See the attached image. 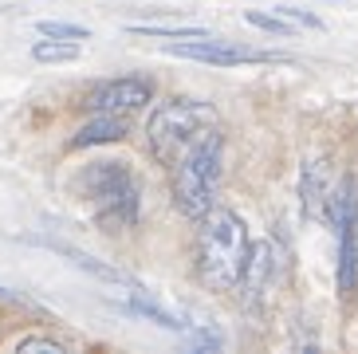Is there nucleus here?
<instances>
[{
  "mask_svg": "<svg viewBox=\"0 0 358 354\" xmlns=\"http://www.w3.org/2000/svg\"><path fill=\"white\" fill-rule=\"evenodd\" d=\"M127 315H138V319H146V323H154V327H162V331H189V323H181L178 315H169L166 307H158V303L150 299L146 292H130V299H127Z\"/></svg>",
  "mask_w": 358,
  "mask_h": 354,
  "instance_id": "obj_12",
  "label": "nucleus"
},
{
  "mask_svg": "<svg viewBox=\"0 0 358 354\" xmlns=\"http://www.w3.org/2000/svg\"><path fill=\"white\" fill-rule=\"evenodd\" d=\"M221 166H224V138L217 126L197 134L185 146V154L173 162V201L189 220H201L217 201L221 185Z\"/></svg>",
  "mask_w": 358,
  "mask_h": 354,
  "instance_id": "obj_2",
  "label": "nucleus"
},
{
  "mask_svg": "<svg viewBox=\"0 0 358 354\" xmlns=\"http://www.w3.org/2000/svg\"><path fill=\"white\" fill-rule=\"evenodd\" d=\"M299 197H303V213L307 217H323L327 213V197H331V162L311 157L299 174Z\"/></svg>",
  "mask_w": 358,
  "mask_h": 354,
  "instance_id": "obj_9",
  "label": "nucleus"
},
{
  "mask_svg": "<svg viewBox=\"0 0 358 354\" xmlns=\"http://www.w3.org/2000/svg\"><path fill=\"white\" fill-rule=\"evenodd\" d=\"M181 59H197V63H213V67H244V63H292V55L280 52H256V48H241L232 40H213V36H193L169 48Z\"/></svg>",
  "mask_w": 358,
  "mask_h": 354,
  "instance_id": "obj_5",
  "label": "nucleus"
},
{
  "mask_svg": "<svg viewBox=\"0 0 358 354\" xmlns=\"http://www.w3.org/2000/svg\"><path fill=\"white\" fill-rule=\"evenodd\" d=\"M75 189L83 193V201L91 205V213L103 229L127 232L138 225L142 193H138V181L127 162H91L75 177Z\"/></svg>",
  "mask_w": 358,
  "mask_h": 354,
  "instance_id": "obj_3",
  "label": "nucleus"
},
{
  "mask_svg": "<svg viewBox=\"0 0 358 354\" xmlns=\"http://www.w3.org/2000/svg\"><path fill=\"white\" fill-rule=\"evenodd\" d=\"M16 351H20V354H32V351H43V354H64L67 346L59 343V339H48V334H28V339H20V343H16Z\"/></svg>",
  "mask_w": 358,
  "mask_h": 354,
  "instance_id": "obj_17",
  "label": "nucleus"
},
{
  "mask_svg": "<svg viewBox=\"0 0 358 354\" xmlns=\"http://www.w3.org/2000/svg\"><path fill=\"white\" fill-rule=\"evenodd\" d=\"M185 334H189L193 351H221V334H209V331H185Z\"/></svg>",
  "mask_w": 358,
  "mask_h": 354,
  "instance_id": "obj_19",
  "label": "nucleus"
},
{
  "mask_svg": "<svg viewBox=\"0 0 358 354\" xmlns=\"http://www.w3.org/2000/svg\"><path fill=\"white\" fill-rule=\"evenodd\" d=\"M209 126H217V111L205 99H169L162 103L146 122V142L150 154L158 157L162 166H173L185 146L197 134H205Z\"/></svg>",
  "mask_w": 358,
  "mask_h": 354,
  "instance_id": "obj_4",
  "label": "nucleus"
},
{
  "mask_svg": "<svg viewBox=\"0 0 358 354\" xmlns=\"http://www.w3.org/2000/svg\"><path fill=\"white\" fill-rule=\"evenodd\" d=\"M154 99V83L142 75H118V79H103L87 91L83 106L91 115H130L138 106H146Z\"/></svg>",
  "mask_w": 358,
  "mask_h": 354,
  "instance_id": "obj_6",
  "label": "nucleus"
},
{
  "mask_svg": "<svg viewBox=\"0 0 358 354\" xmlns=\"http://www.w3.org/2000/svg\"><path fill=\"white\" fill-rule=\"evenodd\" d=\"M244 256H248V229L241 213L209 208L197 229V280L205 292L229 295L241 283Z\"/></svg>",
  "mask_w": 358,
  "mask_h": 354,
  "instance_id": "obj_1",
  "label": "nucleus"
},
{
  "mask_svg": "<svg viewBox=\"0 0 358 354\" xmlns=\"http://www.w3.org/2000/svg\"><path fill=\"white\" fill-rule=\"evenodd\" d=\"M244 20L252 24V28H260V31H268V36H292L295 31V24L292 20H284V16H280V12H256V8H248L244 12Z\"/></svg>",
  "mask_w": 358,
  "mask_h": 354,
  "instance_id": "obj_14",
  "label": "nucleus"
},
{
  "mask_svg": "<svg viewBox=\"0 0 358 354\" xmlns=\"http://www.w3.org/2000/svg\"><path fill=\"white\" fill-rule=\"evenodd\" d=\"M130 36H158V40H193L209 36L205 28H162V24H130Z\"/></svg>",
  "mask_w": 358,
  "mask_h": 354,
  "instance_id": "obj_15",
  "label": "nucleus"
},
{
  "mask_svg": "<svg viewBox=\"0 0 358 354\" xmlns=\"http://www.w3.org/2000/svg\"><path fill=\"white\" fill-rule=\"evenodd\" d=\"M32 59L36 63H71L79 59V40H55V36H43L32 43Z\"/></svg>",
  "mask_w": 358,
  "mask_h": 354,
  "instance_id": "obj_13",
  "label": "nucleus"
},
{
  "mask_svg": "<svg viewBox=\"0 0 358 354\" xmlns=\"http://www.w3.org/2000/svg\"><path fill=\"white\" fill-rule=\"evenodd\" d=\"M0 299H16V295H12L8 288H0Z\"/></svg>",
  "mask_w": 358,
  "mask_h": 354,
  "instance_id": "obj_20",
  "label": "nucleus"
},
{
  "mask_svg": "<svg viewBox=\"0 0 358 354\" xmlns=\"http://www.w3.org/2000/svg\"><path fill=\"white\" fill-rule=\"evenodd\" d=\"M36 31H40V36H55V40H87V36H91L83 24H67V20H40Z\"/></svg>",
  "mask_w": 358,
  "mask_h": 354,
  "instance_id": "obj_16",
  "label": "nucleus"
},
{
  "mask_svg": "<svg viewBox=\"0 0 358 354\" xmlns=\"http://www.w3.org/2000/svg\"><path fill=\"white\" fill-rule=\"evenodd\" d=\"M55 252H64L67 260L75 264V268H83L87 276H95V280H103V283H115V288H127V292H142L134 280H130L127 271H118V268H110V264H103V260H95V256H87V252H79V248H67V244H52Z\"/></svg>",
  "mask_w": 358,
  "mask_h": 354,
  "instance_id": "obj_11",
  "label": "nucleus"
},
{
  "mask_svg": "<svg viewBox=\"0 0 358 354\" xmlns=\"http://www.w3.org/2000/svg\"><path fill=\"white\" fill-rule=\"evenodd\" d=\"M358 292V213L338 220V295Z\"/></svg>",
  "mask_w": 358,
  "mask_h": 354,
  "instance_id": "obj_8",
  "label": "nucleus"
},
{
  "mask_svg": "<svg viewBox=\"0 0 358 354\" xmlns=\"http://www.w3.org/2000/svg\"><path fill=\"white\" fill-rule=\"evenodd\" d=\"M280 16L284 20H292V24H303V28H323V20H319L315 12H307V8H292V4H280Z\"/></svg>",
  "mask_w": 358,
  "mask_h": 354,
  "instance_id": "obj_18",
  "label": "nucleus"
},
{
  "mask_svg": "<svg viewBox=\"0 0 358 354\" xmlns=\"http://www.w3.org/2000/svg\"><path fill=\"white\" fill-rule=\"evenodd\" d=\"M275 268H280V256H275L272 240H256V244H248L241 283H236L244 299H248V303L264 299V292H268V288H272V280H275Z\"/></svg>",
  "mask_w": 358,
  "mask_h": 354,
  "instance_id": "obj_7",
  "label": "nucleus"
},
{
  "mask_svg": "<svg viewBox=\"0 0 358 354\" xmlns=\"http://www.w3.org/2000/svg\"><path fill=\"white\" fill-rule=\"evenodd\" d=\"M127 138V118L122 115H95L87 126H79L71 138V150L87 146H106V142H122Z\"/></svg>",
  "mask_w": 358,
  "mask_h": 354,
  "instance_id": "obj_10",
  "label": "nucleus"
}]
</instances>
